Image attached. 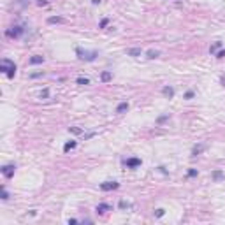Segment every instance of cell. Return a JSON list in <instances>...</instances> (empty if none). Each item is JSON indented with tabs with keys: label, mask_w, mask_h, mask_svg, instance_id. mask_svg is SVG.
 I'll use <instances>...</instances> for the list:
<instances>
[{
	"label": "cell",
	"mask_w": 225,
	"mask_h": 225,
	"mask_svg": "<svg viewBox=\"0 0 225 225\" xmlns=\"http://www.w3.org/2000/svg\"><path fill=\"white\" fill-rule=\"evenodd\" d=\"M0 72H4L9 79H12L16 76V63L12 60H9V58H4L0 62Z\"/></svg>",
	"instance_id": "6da1fadb"
},
{
	"label": "cell",
	"mask_w": 225,
	"mask_h": 225,
	"mask_svg": "<svg viewBox=\"0 0 225 225\" xmlns=\"http://www.w3.org/2000/svg\"><path fill=\"white\" fill-rule=\"evenodd\" d=\"M76 56L79 60H85V62H95L99 51H90V49H83V48H76Z\"/></svg>",
	"instance_id": "7a4b0ae2"
},
{
	"label": "cell",
	"mask_w": 225,
	"mask_h": 225,
	"mask_svg": "<svg viewBox=\"0 0 225 225\" xmlns=\"http://www.w3.org/2000/svg\"><path fill=\"white\" fill-rule=\"evenodd\" d=\"M23 34H25V28H23L21 25H14V26H11L9 30H5V35L11 37V39H19Z\"/></svg>",
	"instance_id": "3957f363"
},
{
	"label": "cell",
	"mask_w": 225,
	"mask_h": 225,
	"mask_svg": "<svg viewBox=\"0 0 225 225\" xmlns=\"http://www.w3.org/2000/svg\"><path fill=\"white\" fill-rule=\"evenodd\" d=\"M0 172H2V174L7 178V179L14 178V172H16V164H5V165H2Z\"/></svg>",
	"instance_id": "277c9868"
},
{
	"label": "cell",
	"mask_w": 225,
	"mask_h": 225,
	"mask_svg": "<svg viewBox=\"0 0 225 225\" xmlns=\"http://www.w3.org/2000/svg\"><path fill=\"white\" fill-rule=\"evenodd\" d=\"M116 188H120L118 181H104V183H100V190L102 192H111V190H116Z\"/></svg>",
	"instance_id": "5b68a950"
},
{
	"label": "cell",
	"mask_w": 225,
	"mask_h": 225,
	"mask_svg": "<svg viewBox=\"0 0 225 225\" xmlns=\"http://www.w3.org/2000/svg\"><path fill=\"white\" fill-rule=\"evenodd\" d=\"M123 164L127 165L129 169H137L143 162H141V158H137V157H132V158H127V160H123Z\"/></svg>",
	"instance_id": "8992f818"
},
{
	"label": "cell",
	"mask_w": 225,
	"mask_h": 225,
	"mask_svg": "<svg viewBox=\"0 0 225 225\" xmlns=\"http://www.w3.org/2000/svg\"><path fill=\"white\" fill-rule=\"evenodd\" d=\"M107 211H111V206L107 202H100V204H97V207H95V213L97 215H106Z\"/></svg>",
	"instance_id": "52a82bcc"
},
{
	"label": "cell",
	"mask_w": 225,
	"mask_h": 225,
	"mask_svg": "<svg viewBox=\"0 0 225 225\" xmlns=\"http://www.w3.org/2000/svg\"><path fill=\"white\" fill-rule=\"evenodd\" d=\"M224 178H225V172L222 169H215V171L211 172V179H213V181H222Z\"/></svg>",
	"instance_id": "ba28073f"
},
{
	"label": "cell",
	"mask_w": 225,
	"mask_h": 225,
	"mask_svg": "<svg viewBox=\"0 0 225 225\" xmlns=\"http://www.w3.org/2000/svg\"><path fill=\"white\" fill-rule=\"evenodd\" d=\"M39 63H44V56L42 55H34L28 58V65H39Z\"/></svg>",
	"instance_id": "9c48e42d"
},
{
	"label": "cell",
	"mask_w": 225,
	"mask_h": 225,
	"mask_svg": "<svg viewBox=\"0 0 225 225\" xmlns=\"http://www.w3.org/2000/svg\"><path fill=\"white\" fill-rule=\"evenodd\" d=\"M204 150H206V146H204L202 143H199V144H195V146L192 148V155H193V157H197V155H201Z\"/></svg>",
	"instance_id": "30bf717a"
},
{
	"label": "cell",
	"mask_w": 225,
	"mask_h": 225,
	"mask_svg": "<svg viewBox=\"0 0 225 225\" xmlns=\"http://www.w3.org/2000/svg\"><path fill=\"white\" fill-rule=\"evenodd\" d=\"M141 48H130V49H127V55L132 56V58H137V56H141Z\"/></svg>",
	"instance_id": "8fae6325"
},
{
	"label": "cell",
	"mask_w": 225,
	"mask_h": 225,
	"mask_svg": "<svg viewBox=\"0 0 225 225\" xmlns=\"http://www.w3.org/2000/svg\"><path fill=\"white\" fill-rule=\"evenodd\" d=\"M162 93L165 95L167 99H172L176 92H174V88H172V86H164V88H162Z\"/></svg>",
	"instance_id": "7c38bea8"
},
{
	"label": "cell",
	"mask_w": 225,
	"mask_h": 225,
	"mask_svg": "<svg viewBox=\"0 0 225 225\" xmlns=\"http://www.w3.org/2000/svg\"><path fill=\"white\" fill-rule=\"evenodd\" d=\"M111 79H112V74L109 71H104V72L100 74V81H102V83H109Z\"/></svg>",
	"instance_id": "4fadbf2b"
},
{
	"label": "cell",
	"mask_w": 225,
	"mask_h": 225,
	"mask_svg": "<svg viewBox=\"0 0 225 225\" xmlns=\"http://www.w3.org/2000/svg\"><path fill=\"white\" fill-rule=\"evenodd\" d=\"M129 111V102H121V104H118V107H116V112L118 114H121V112Z\"/></svg>",
	"instance_id": "5bb4252c"
},
{
	"label": "cell",
	"mask_w": 225,
	"mask_h": 225,
	"mask_svg": "<svg viewBox=\"0 0 225 225\" xmlns=\"http://www.w3.org/2000/svg\"><path fill=\"white\" fill-rule=\"evenodd\" d=\"M158 55H160V51H157V49H148L146 51V58H150V60L158 58Z\"/></svg>",
	"instance_id": "9a60e30c"
},
{
	"label": "cell",
	"mask_w": 225,
	"mask_h": 225,
	"mask_svg": "<svg viewBox=\"0 0 225 225\" xmlns=\"http://www.w3.org/2000/svg\"><path fill=\"white\" fill-rule=\"evenodd\" d=\"M76 146H77V143H76V141H69V143H65V146H63V151H65V153H69L71 150H74Z\"/></svg>",
	"instance_id": "2e32d148"
},
{
	"label": "cell",
	"mask_w": 225,
	"mask_h": 225,
	"mask_svg": "<svg viewBox=\"0 0 225 225\" xmlns=\"http://www.w3.org/2000/svg\"><path fill=\"white\" fill-rule=\"evenodd\" d=\"M65 19L62 18V16H51V18H48V23L49 25H55V23H63Z\"/></svg>",
	"instance_id": "e0dca14e"
},
{
	"label": "cell",
	"mask_w": 225,
	"mask_h": 225,
	"mask_svg": "<svg viewBox=\"0 0 225 225\" xmlns=\"http://www.w3.org/2000/svg\"><path fill=\"white\" fill-rule=\"evenodd\" d=\"M76 83L81 85V86H86V85H90V79H88V77H77Z\"/></svg>",
	"instance_id": "ac0fdd59"
},
{
	"label": "cell",
	"mask_w": 225,
	"mask_h": 225,
	"mask_svg": "<svg viewBox=\"0 0 225 225\" xmlns=\"http://www.w3.org/2000/svg\"><path fill=\"white\" fill-rule=\"evenodd\" d=\"M220 48H222V42H215V44H213V46L209 48V53L213 55V53H216V51H218Z\"/></svg>",
	"instance_id": "d6986e66"
},
{
	"label": "cell",
	"mask_w": 225,
	"mask_h": 225,
	"mask_svg": "<svg viewBox=\"0 0 225 225\" xmlns=\"http://www.w3.org/2000/svg\"><path fill=\"white\" fill-rule=\"evenodd\" d=\"M69 132L74 134V135H79V134H83V129H79V127H69Z\"/></svg>",
	"instance_id": "ffe728a7"
},
{
	"label": "cell",
	"mask_w": 225,
	"mask_h": 225,
	"mask_svg": "<svg viewBox=\"0 0 225 225\" xmlns=\"http://www.w3.org/2000/svg\"><path fill=\"white\" fill-rule=\"evenodd\" d=\"M164 215H165V209H164V207H158V209H155V216H157V218H162Z\"/></svg>",
	"instance_id": "44dd1931"
},
{
	"label": "cell",
	"mask_w": 225,
	"mask_h": 225,
	"mask_svg": "<svg viewBox=\"0 0 225 225\" xmlns=\"http://www.w3.org/2000/svg\"><path fill=\"white\" fill-rule=\"evenodd\" d=\"M187 176L188 178H195V176H199V171H197V169H188Z\"/></svg>",
	"instance_id": "7402d4cb"
},
{
	"label": "cell",
	"mask_w": 225,
	"mask_h": 225,
	"mask_svg": "<svg viewBox=\"0 0 225 225\" xmlns=\"http://www.w3.org/2000/svg\"><path fill=\"white\" fill-rule=\"evenodd\" d=\"M42 76H44V71H37V72L30 74V79H37V77H42Z\"/></svg>",
	"instance_id": "603a6c76"
},
{
	"label": "cell",
	"mask_w": 225,
	"mask_h": 225,
	"mask_svg": "<svg viewBox=\"0 0 225 225\" xmlns=\"http://www.w3.org/2000/svg\"><path fill=\"white\" fill-rule=\"evenodd\" d=\"M120 209H127V207H130V204L127 202V201H120V204H118Z\"/></svg>",
	"instance_id": "cb8c5ba5"
},
{
	"label": "cell",
	"mask_w": 225,
	"mask_h": 225,
	"mask_svg": "<svg viewBox=\"0 0 225 225\" xmlns=\"http://www.w3.org/2000/svg\"><path fill=\"white\" fill-rule=\"evenodd\" d=\"M9 199V192L5 190V187H2V201H7Z\"/></svg>",
	"instance_id": "d4e9b609"
},
{
	"label": "cell",
	"mask_w": 225,
	"mask_h": 225,
	"mask_svg": "<svg viewBox=\"0 0 225 225\" xmlns=\"http://www.w3.org/2000/svg\"><path fill=\"white\" fill-rule=\"evenodd\" d=\"M48 97H49V88H44L40 92V99H48Z\"/></svg>",
	"instance_id": "484cf974"
},
{
	"label": "cell",
	"mask_w": 225,
	"mask_h": 225,
	"mask_svg": "<svg viewBox=\"0 0 225 225\" xmlns=\"http://www.w3.org/2000/svg\"><path fill=\"white\" fill-rule=\"evenodd\" d=\"M107 23H109V19L104 18L102 21H100V23H99V28H106V26H107Z\"/></svg>",
	"instance_id": "4316f807"
},
{
	"label": "cell",
	"mask_w": 225,
	"mask_h": 225,
	"mask_svg": "<svg viewBox=\"0 0 225 225\" xmlns=\"http://www.w3.org/2000/svg\"><path fill=\"white\" fill-rule=\"evenodd\" d=\"M48 4H49L48 0H37V5H39V7H46Z\"/></svg>",
	"instance_id": "83f0119b"
},
{
	"label": "cell",
	"mask_w": 225,
	"mask_h": 225,
	"mask_svg": "<svg viewBox=\"0 0 225 225\" xmlns=\"http://www.w3.org/2000/svg\"><path fill=\"white\" fill-rule=\"evenodd\" d=\"M225 56V49H218L216 51V58H224Z\"/></svg>",
	"instance_id": "f1b7e54d"
},
{
	"label": "cell",
	"mask_w": 225,
	"mask_h": 225,
	"mask_svg": "<svg viewBox=\"0 0 225 225\" xmlns=\"http://www.w3.org/2000/svg\"><path fill=\"white\" fill-rule=\"evenodd\" d=\"M193 95H195V93H193L192 90H188L187 93H185V99H193Z\"/></svg>",
	"instance_id": "f546056e"
},
{
	"label": "cell",
	"mask_w": 225,
	"mask_h": 225,
	"mask_svg": "<svg viewBox=\"0 0 225 225\" xmlns=\"http://www.w3.org/2000/svg\"><path fill=\"white\" fill-rule=\"evenodd\" d=\"M167 118H169V114H164V116H160V118H158V123H162V121H165Z\"/></svg>",
	"instance_id": "4dcf8cb0"
},
{
	"label": "cell",
	"mask_w": 225,
	"mask_h": 225,
	"mask_svg": "<svg viewBox=\"0 0 225 225\" xmlns=\"http://www.w3.org/2000/svg\"><path fill=\"white\" fill-rule=\"evenodd\" d=\"M158 171H160V172H164V174H169V172H167V169L164 167V165H160V167H158Z\"/></svg>",
	"instance_id": "1f68e13d"
},
{
	"label": "cell",
	"mask_w": 225,
	"mask_h": 225,
	"mask_svg": "<svg viewBox=\"0 0 225 225\" xmlns=\"http://www.w3.org/2000/svg\"><path fill=\"white\" fill-rule=\"evenodd\" d=\"M95 135V132H90V134H86V135H85V139H90V137H93Z\"/></svg>",
	"instance_id": "d6a6232c"
},
{
	"label": "cell",
	"mask_w": 225,
	"mask_h": 225,
	"mask_svg": "<svg viewBox=\"0 0 225 225\" xmlns=\"http://www.w3.org/2000/svg\"><path fill=\"white\" fill-rule=\"evenodd\" d=\"M100 2H102V0H92V4H93V5H99Z\"/></svg>",
	"instance_id": "836d02e7"
},
{
	"label": "cell",
	"mask_w": 225,
	"mask_h": 225,
	"mask_svg": "<svg viewBox=\"0 0 225 225\" xmlns=\"http://www.w3.org/2000/svg\"><path fill=\"white\" fill-rule=\"evenodd\" d=\"M178 2H179V0H178Z\"/></svg>",
	"instance_id": "e575fe53"
}]
</instances>
